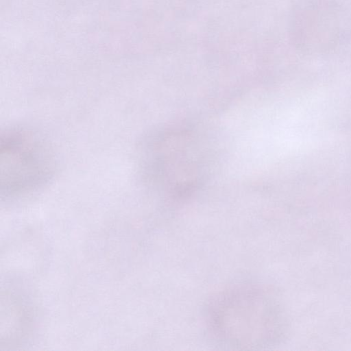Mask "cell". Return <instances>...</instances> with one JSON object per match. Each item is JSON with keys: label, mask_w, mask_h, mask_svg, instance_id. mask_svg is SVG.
<instances>
[{"label": "cell", "mask_w": 351, "mask_h": 351, "mask_svg": "<svg viewBox=\"0 0 351 351\" xmlns=\"http://www.w3.org/2000/svg\"><path fill=\"white\" fill-rule=\"evenodd\" d=\"M199 134L168 128L145 136L137 158L145 181L175 199L192 195L209 173L213 158L208 141Z\"/></svg>", "instance_id": "obj_2"}, {"label": "cell", "mask_w": 351, "mask_h": 351, "mask_svg": "<svg viewBox=\"0 0 351 351\" xmlns=\"http://www.w3.org/2000/svg\"><path fill=\"white\" fill-rule=\"evenodd\" d=\"M57 157L48 139L25 125H11L0 134L2 199L20 200L44 189L54 178Z\"/></svg>", "instance_id": "obj_3"}, {"label": "cell", "mask_w": 351, "mask_h": 351, "mask_svg": "<svg viewBox=\"0 0 351 351\" xmlns=\"http://www.w3.org/2000/svg\"><path fill=\"white\" fill-rule=\"evenodd\" d=\"M207 333L230 350H263L285 335L286 318L274 293L254 282H234L215 293L206 303Z\"/></svg>", "instance_id": "obj_1"}]
</instances>
